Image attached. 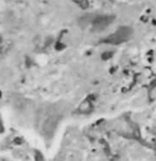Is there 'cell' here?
I'll return each instance as SVG.
<instances>
[{"instance_id": "6da1fadb", "label": "cell", "mask_w": 156, "mask_h": 161, "mask_svg": "<svg viewBox=\"0 0 156 161\" xmlns=\"http://www.w3.org/2000/svg\"><path fill=\"white\" fill-rule=\"evenodd\" d=\"M131 34H132V30L130 28L124 26V28H120L116 33L109 35L105 39V42H108V44H121V42L127 40L131 36Z\"/></svg>"}, {"instance_id": "7a4b0ae2", "label": "cell", "mask_w": 156, "mask_h": 161, "mask_svg": "<svg viewBox=\"0 0 156 161\" xmlns=\"http://www.w3.org/2000/svg\"><path fill=\"white\" fill-rule=\"evenodd\" d=\"M111 21H113V18H110V16H98L91 21V24L95 30H103L106 26H109L111 24Z\"/></svg>"}, {"instance_id": "3957f363", "label": "cell", "mask_w": 156, "mask_h": 161, "mask_svg": "<svg viewBox=\"0 0 156 161\" xmlns=\"http://www.w3.org/2000/svg\"><path fill=\"white\" fill-rule=\"evenodd\" d=\"M78 111L81 114H89L92 111V103L90 100H82L80 103V105L78 106Z\"/></svg>"}, {"instance_id": "277c9868", "label": "cell", "mask_w": 156, "mask_h": 161, "mask_svg": "<svg viewBox=\"0 0 156 161\" xmlns=\"http://www.w3.org/2000/svg\"><path fill=\"white\" fill-rule=\"evenodd\" d=\"M55 126H56V120L55 119H49L47 121H45V131L53 132Z\"/></svg>"}]
</instances>
